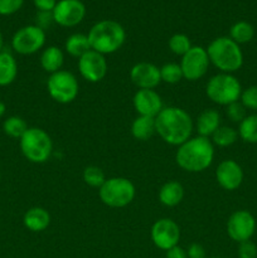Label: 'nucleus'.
I'll use <instances>...</instances> for the list:
<instances>
[{
	"label": "nucleus",
	"instance_id": "obj_29",
	"mask_svg": "<svg viewBox=\"0 0 257 258\" xmlns=\"http://www.w3.org/2000/svg\"><path fill=\"white\" fill-rule=\"evenodd\" d=\"M168 45L171 53H174L175 55H180V57H183L193 47L188 35L183 34V33H176V34L171 35Z\"/></svg>",
	"mask_w": 257,
	"mask_h": 258
},
{
	"label": "nucleus",
	"instance_id": "obj_21",
	"mask_svg": "<svg viewBox=\"0 0 257 258\" xmlns=\"http://www.w3.org/2000/svg\"><path fill=\"white\" fill-rule=\"evenodd\" d=\"M40 66L47 73H55L62 70V66L65 63V54L60 48L55 45H49L44 48L40 54Z\"/></svg>",
	"mask_w": 257,
	"mask_h": 258
},
{
	"label": "nucleus",
	"instance_id": "obj_27",
	"mask_svg": "<svg viewBox=\"0 0 257 258\" xmlns=\"http://www.w3.org/2000/svg\"><path fill=\"white\" fill-rule=\"evenodd\" d=\"M238 131L234 130L229 126H219L216 133L211 136V141L213 145L219 146V148H228L233 145L238 139Z\"/></svg>",
	"mask_w": 257,
	"mask_h": 258
},
{
	"label": "nucleus",
	"instance_id": "obj_14",
	"mask_svg": "<svg viewBox=\"0 0 257 258\" xmlns=\"http://www.w3.org/2000/svg\"><path fill=\"white\" fill-rule=\"evenodd\" d=\"M52 13L55 24L72 28L85 19L86 7L81 0H58Z\"/></svg>",
	"mask_w": 257,
	"mask_h": 258
},
{
	"label": "nucleus",
	"instance_id": "obj_31",
	"mask_svg": "<svg viewBox=\"0 0 257 258\" xmlns=\"http://www.w3.org/2000/svg\"><path fill=\"white\" fill-rule=\"evenodd\" d=\"M82 178L83 181H85L88 186L98 189H100L101 186H102V184L106 181V176L102 169L95 165L87 166V168L83 170Z\"/></svg>",
	"mask_w": 257,
	"mask_h": 258
},
{
	"label": "nucleus",
	"instance_id": "obj_17",
	"mask_svg": "<svg viewBox=\"0 0 257 258\" xmlns=\"http://www.w3.org/2000/svg\"><path fill=\"white\" fill-rule=\"evenodd\" d=\"M133 105L139 116L156 117L164 108L161 96L155 90H138L134 95Z\"/></svg>",
	"mask_w": 257,
	"mask_h": 258
},
{
	"label": "nucleus",
	"instance_id": "obj_39",
	"mask_svg": "<svg viewBox=\"0 0 257 258\" xmlns=\"http://www.w3.org/2000/svg\"><path fill=\"white\" fill-rule=\"evenodd\" d=\"M165 258H188L186 251L180 246H175L166 251Z\"/></svg>",
	"mask_w": 257,
	"mask_h": 258
},
{
	"label": "nucleus",
	"instance_id": "obj_7",
	"mask_svg": "<svg viewBox=\"0 0 257 258\" xmlns=\"http://www.w3.org/2000/svg\"><path fill=\"white\" fill-rule=\"evenodd\" d=\"M136 189L133 181L122 176H113L106 179L98 189V197L105 206L110 208H123L133 203Z\"/></svg>",
	"mask_w": 257,
	"mask_h": 258
},
{
	"label": "nucleus",
	"instance_id": "obj_13",
	"mask_svg": "<svg viewBox=\"0 0 257 258\" xmlns=\"http://www.w3.org/2000/svg\"><path fill=\"white\" fill-rule=\"evenodd\" d=\"M107 70L108 64L105 55L93 49L88 50L86 54L78 58V71L87 82H101L107 75Z\"/></svg>",
	"mask_w": 257,
	"mask_h": 258
},
{
	"label": "nucleus",
	"instance_id": "obj_6",
	"mask_svg": "<svg viewBox=\"0 0 257 258\" xmlns=\"http://www.w3.org/2000/svg\"><path fill=\"white\" fill-rule=\"evenodd\" d=\"M242 86L232 73H218L209 78L206 86V95L212 102L228 106L239 101Z\"/></svg>",
	"mask_w": 257,
	"mask_h": 258
},
{
	"label": "nucleus",
	"instance_id": "obj_11",
	"mask_svg": "<svg viewBox=\"0 0 257 258\" xmlns=\"http://www.w3.org/2000/svg\"><path fill=\"white\" fill-rule=\"evenodd\" d=\"M256 231V219L248 211H236L227 221V233L237 243L249 241Z\"/></svg>",
	"mask_w": 257,
	"mask_h": 258
},
{
	"label": "nucleus",
	"instance_id": "obj_12",
	"mask_svg": "<svg viewBox=\"0 0 257 258\" xmlns=\"http://www.w3.org/2000/svg\"><path fill=\"white\" fill-rule=\"evenodd\" d=\"M151 241L159 249L168 251L178 246L180 241V228L178 223L170 218L158 219L151 227Z\"/></svg>",
	"mask_w": 257,
	"mask_h": 258
},
{
	"label": "nucleus",
	"instance_id": "obj_10",
	"mask_svg": "<svg viewBox=\"0 0 257 258\" xmlns=\"http://www.w3.org/2000/svg\"><path fill=\"white\" fill-rule=\"evenodd\" d=\"M209 57L207 49L199 45H193L185 54L181 57L180 66L181 72H183V78L191 81H198L206 76L209 70Z\"/></svg>",
	"mask_w": 257,
	"mask_h": 258
},
{
	"label": "nucleus",
	"instance_id": "obj_20",
	"mask_svg": "<svg viewBox=\"0 0 257 258\" xmlns=\"http://www.w3.org/2000/svg\"><path fill=\"white\" fill-rule=\"evenodd\" d=\"M159 202H160L163 206L169 207H176L178 204L181 203L184 198V188L179 181L170 180L166 181L165 184L161 185V188L159 189L158 194Z\"/></svg>",
	"mask_w": 257,
	"mask_h": 258
},
{
	"label": "nucleus",
	"instance_id": "obj_16",
	"mask_svg": "<svg viewBox=\"0 0 257 258\" xmlns=\"http://www.w3.org/2000/svg\"><path fill=\"white\" fill-rule=\"evenodd\" d=\"M243 170L237 161L227 159L216 169V180L224 190H236L243 181Z\"/></svg>",
	"mask_w": 257,
	"mask_h": 258
},
{
	"label": "nucleus",
	"instance_id": "obj_41",
	"mask_svg": "<svg viewBox=\"0 0 257 258\" xmlns=\"http://www.w3.org/2000/svg\"><path fill=\"white\" fill-rule=\"evenodd\" d=\"M3 48H4V37H3V33L0 30V52H3Z\"/></svg>",
	"mask_w": 257,
	"mask_h": 258
},
{
	"label": "nucleus",
	"instance_id": "obj_33",
	"mask_svg": "<svg viewBox=\"0 0 257 258\" xmlns=\"http://www.w3.org/2000/svg\"><path fill=\"white\" fill-rule=\"evenodd\" d=\"M226 115L233 122H241L244 117H246V107L241 103V101L231 103V105L226 106Z\"/></svg>",
	"mask_w": 257,
	"mask_h": 258
},
{
	"label": "nucleus",
	"instance_id": "obj_43",
	"mask_svg": "<svg viewBox=\"0 0 257 258\" xmlns=\"http://www.w3.org/2000/svg\"><path fill=\"white\" fill-rule=\"evenodd\" d=\"M0 179H2V174H0Z\"/></svg>",
	"mask_w": 257,
	"mask_h": 258
},
{
	"label": "nucleus",
	"instance_id": "obj_30",
	"mask_svg": "<svg viewBox=\"0 0 257 258\" xmlns=\"http://www.w3.org/2000/svg\"><path fill=\"white\" fill-rule=\"evenodd\" d=\"M161 82L168 85H176L183 80V72L178 63H165L160 67Z\"/></svg>",
	"mask_w": 257,
	"mask_h": 258
},
{
	"label": "nucleus",
	"instance_id": "obj_35",
	"mask_svg": "<svg viewBox=\"0 0 257 258\" xmlns=\"http://www.w3.org/2000/svg\"><path fill=\"white\" fill-rule=\"evenodd\" d=\"M238 257L257 258V246L251 241V239L246 242H242L238 246Z\"/></svg>",
	"mask_w": 257,
	"mask_h": 258
},
{
	"label": "nucleus",
	"instance_id": "obj_22",
	"mask_svg": "<svg viewBox=\"0 0 257 258\" xmlns=\"http://www.w3.org/2000/svg\"><path fill=\"white\" fill-rule=\"evenodd\" d=\"M18 76V63L8 50L0 52V87L12 85Z\"/></svg>",
	"mask_w": 257,
	"mask_h": 258
},
{
	"label": "nucleus",
	"instance_id": "obj_24",
	"mask_svg": "<svg viewBox=\"0 0 257 258\" xmlns=\"http://www.w3.org/2000/svg\"><path fill=\"white\" fill-rule=\"evenodd\" d=\"M66 52L70 55L75 58H81L83 54L91 50L90 40H88L87 34H82V33H75L71 34L70 37L66 39L65 43Z\"/></svg>",
	"mask_w": 257,
	"mask_h": 258
},
{
	"label": "nucleus",
	"instance_id": "obj_37",
	"mask_svg": "<svg viewBox=\"0 0 257 258\" xmlns=\"http://www.w3.org/2000/svg\"><path fill=\"white\" fill-rule=\"evenodd\" d=\"M33 4L38 12L52 13L57 5V0H33Z\"/></svg>",
	"mask_w": 257,
	"mask_h": 258
},
{
	"label": "nucleus",
	"instance_id": "obj_19",
	"mask_svg": "<svg viewBox=\"0 0 257 258\" xmlns=\"http://www.w3.org/2000/svg\"><path fill=\"white\" fill-rule=\"evenodd\" d=\"M219 126H221V115L214 108L204 110L197 117L196 128L197 133H198V136H203V138L209 139L216 133V130Z\"/></svg>",
	"mask_w": 257,
	"mask_h": 258
},
{
	"label": "nucleus",
	"instance_id": "obj_5",
	"mask_svg": "<svg viewBox=\"0 0 257 258\" xmlns=\"http://www.w3.org/2000/svg\"><path fill=\"white\" fill-rule=\"evenodd\" d=\"M23 156L34 164H43L49 160L53 153V141L48 133L40 127H29L19 139Z\"/></svg>",
	"mask_w": 257,
	"mask_h": 258
},
{
	"label": "nucleus",
	"instance_id": "obj_28",
	"mask_svg": "<svg viewBox=\"0 0 257 258\" xmlns=\"http://www.w3.org/2000/svg\"><path fill=\"white\" fill-rule=\"evenodd\" d=\"M28 125L25 120L20 116H9L3 122V131L5 135L13 139H20L28 130Z\"/></svg>",
	"mask_w": 257,
	"mask_h": 258
},
{
	"label": "nucleus",
	"instance_id": "obj_38",
	"mask_svg": "<svg viewBox=\"0 0 257 258\" xmlns=\"http://www.w3.org/2000/svg\"><path fill=\"white\" fill-rule=\"evenodd\" d=\"M186 254L188 258H207L206 249L199 243H191L186 249Z\"/></svg>",
	"mask_w": 257,
	"mask_h": 258
},
{
	"label": "nucleus",
	"instance_id": "obj_25",
	"mask_svg": "<svg viewBox=\"0 0 257 258\" xmlns=\"http://www.w3.org/2000/svg\"><path fill=\"white\" fill-rule=\"evenodd\" d=\"M254 37V28L252 24L244 20L236 22L231 28H229V38L237 44H246L251 42Z\"/></svg>",
	"mask_w": 257,
	"mask_h": 258
},
{
	"label": "nucleus",
	"instance_id": "obj_8",
	"mask_svg": "<svg viewBox=\"0 0 257 258\" xmlns=\"http://www.w3.org/2000/svg\"><path fill=\"white\" fill-rule=\"evenodd\" d=\"M47 90L55 102L67 105L77 98L80 83L72 72L60 70L49 76L47 81Z\"/></svg>",
	"mask_w": 257,
	"mask_h": 258
},
{
	"label": "nucleus",
	"instance_id": "obj_36",
	"mask_svg": "<svg viewBox=\"0 0 257 258\" xmlns=\"http://www.w3.org/2000/svg\"><path fill=\"white\" fill-rule=\"evenodd\" d=\"M37 24L39 28H42L43 30L47 29L48 27H50L52 23H54V19H53V13L49 12H38L37 14Z\"/></svg>",
	"mask_w": 257,
	"mask_h": 258
},
{
	"label": "nucleus",
	"instance_id": "obj_1",
	"mask_svg": "<svg viewBox=\"0 0 257 258\" xmlns=\"http://www.w3.org/2000/svg\"><path fill=\"white\" fill-rule=\"evenodd\" d=\"M156 134L164 143L179 146L191 138L194 122L185 110L175 106L164 107L155 117Z\"/></svg>",
	"mask_w": 257,
	"mask_h": 258
},
{
	"label": "nucleus",
	"instance_id": "obj_4",
	"mask_svg": "<svg viewBox=\"0 0 257 258\" xmlns=\"http://www.w3.org/2000/svg\"><path fill=\"white\" fill-rule=\"evenodd\" d=\"M209 62L222 73L237 72L243 64L241 47L229 37H218L206 48Z\"/></svg>",
	"mask_w": 257,
	"mask_h": 258
},
{
	"label": "nucleus",
	"instance_id": "obj_9",
	"mask_svg": "<svg viewBox=\"0 0 257 258\" xmlns=\"http://www.w3.org/2000/svg\"><path fill=\"white\" fill-rule=\"evenodd\" d=\"M45 44V30L38 25H25L14 33L12 48L15 53L30 55L42 49Z\"/></svg>",
	"mask_w": 257,
	"mask_h": 258
},
{
	"label": "nucleus",
	"instance_id": "obj_3",
	"mask_svg": "<svg viewBox=\"0 0 257 258\" xmlns=\"http://www.w3.org/2000/svg\"><path fill=\"white\" fill-rule=\"evenodd\" d=\"M91 49L101 54H112L123 45L126 32L122 25L115 20H100L92 25L87 34Z\"/></svg>",
	"mask_w": 257,
	"mask_h": 258
},
{
	"label": "nucleus",
	"instance_id": "obj_2",
	"mask_svg": "<svg viewBox=\"0 0 257 258\" xmlns=\"http://www.w3.org/2000/svg\"><path fill=\"white\" fill-rule=\"evenodd\" d=\"M214 145L208 138L196 136L178 146L175 161L179 168L188 173H201L212 165Z\"/></svg>",
	"mask_w": 257,
	"mask_h": 258
},
{
	"label": "nucleus",
	"instance_id": "obj_18",
	"mask_svg": "<svg viewBox=\"0 0 257 258\" xmlns=\"http://www.w3.org/2000/svg\"><path fill=\"white\" fill-rule=\"evenodd\" d=\"M23 224L28 231L39 233L49 227L50 214L42 207H33L24 213Z\"/></svg>",
	"mask_w": 257,
	"mask_h": 258
},
{
	"label": "nucleus",
	"instance_id": "obj_26",
	"mask_svg": "<svg viewBox=\"0 0 257 258\" xmlns=\"http://www.w3.org/2000/svg\"><path fill=\"white\" fill-rule=\"evenodd\" d=\"M238 136L248 144H257V113L246 116L239 122Z\"/></svg>",
	"mask_w": 257,
	"mask_h": 258
},
{
	"label": "nucleus",
	"instance_id": "obj_32",
	"mask_svg": "<svg viewBox=\"0 0 257 258\" xmlns=\"http://www.w3.org/2000/svg\"><path fill=\"white\" fill-rule=\"evenodd\" d=\"M239 101L246 110L257 111V86H249L246 90H242Z\"/></svg>",
	"mask_w": 257,
	"mask_h": 258
},
{
	"label": "nucleus",
	"instance_id": "obj_34",
	"mask_svg": "<svg viewBox=\"0 0 257 258\" xmlns=\"http://www.w3.org/2000/svg\"><path fill=\"white\" fill-rule=\"evenodd\" d=\"M24 0H0V15H13L22 9Z\"/></svg>",
	"mask_w": 257,
	"mask_h": 258
},
{
	"label": "nucleus",
	"instance_id": "obj_15",
	"mask_svg": "<svg viewBox=\"0 0 257 258\" xmlns=\"http://www.w3.org/2000/svg\"><path fill=\"white\" fill-rule=\"evenodd\" d=\"M130 80L139 90H155L161 83L160 68L149 62H139L130 70Z\"/></svg>",
	"mask_w": 257,
	"mask_h": 258
},
{
	"label": "nucleus",
	"instance_id": "obj_23",
	"mask_svg": "<svg viewBox=\"0 0 257 258\" xmlns=\"http://www.w3.org/2000/svg\"><path fill=\"white\" fill-rule=\"evenodd\" d=\"M156 134L155 117L138 116L131 123V135L139 141H146Z\"/></svg>",
	"mask_w": 257,
	"mask_h": 258
},
{
	"label": "nucleus",
	"instance_id": "obj_42",
	"mask_svg": "<svg viewBox=\"0 0 257 258\" xmlns=\"http://www.w3.org/2000/svg\"><path fill=\"white\" fill-rule=\"evenodd\" d=\"M207 258H219V257H207Z\"/></svg>",
	"mask_w": 257,
	"mask_h": 258
},
{
	"label": "nucleus",
	"instance_id": "obj_40",
	"mask_svg": "<svg viewBox=\"0 0 257 258\" xmlns=\"http://www.w3.org/2000/svg\"><path fill=\"white\" fill-rule=\"evenodd\" d=\"M5 112H7V106L3 101H0V118L5 115Z\"/></svg>",
	"mask_w": 257,
	"mask_h": 258
}]
</instances>
